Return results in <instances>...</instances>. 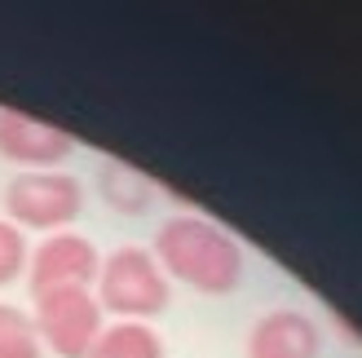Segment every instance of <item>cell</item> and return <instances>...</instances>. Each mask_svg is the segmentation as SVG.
<instances>
[{
  "label": "cell",
  "mask_w": 362,
  "mask_h": 358,
  "mask_svg": "<svg viewBox=\"0 0 362 358\" xmlns=\"http://www.w3.org/2000/svg\"><path fill=\"white\" fill-rule=\"evenodd\" d=\"M155 261L168 275V283H186L194 292L208 296H226L243 283L247 275V257L239 239L221 230L216 221L199 217V212H177L155 230Z\"/></svg>",
  "instance_id": "1"
},
{
  "label": "cell",
  "mask_w": 362,
  "mask_h": 358,
  "mask_svg": "<svg viewBox=\"0 0 362 358\" xmlns=\"http://www.w3.org/2000/svg\"><path fill=\"white\" fill-rule=\"evenodd\" d=\"M93 296H98L102 314H115V323H146V318L168 310L173 283H168L164 270H159L151 248L124 243L111 257H102Z\"/></svg>",
  "instance_id": "2"
},
{
  "label": "cell",
  "mask_w": 362,
  "mask_h": 358,
  "mask_svg": "<svg viewBox=\"0 0 362 358\" xmlns=\"http://www.w3.org/2000/svg\"><path fill=\"white\" fill-rule=\"evenodd\" d=\"M84 212V182L62 168L53 173H13L5 186V221L18 230H45V235H62Z\"/></svg>",
  "instance_id": "3"
},
{
  "label": "cell",
  "mask_w": 362,
  "mask_h": 358,
  "mask_svg": "<svg viewBox=\"0 0 362 358\" xmlns=\"http://www.w3.org/2000/svg\"><path fill=\"white\" fill-rule=\"evenodd\" d=\"M35 332L40 345L58 358H88L106 328V314L98 306L93 288H62V292H40L35 296Z\"/></svg>",
  "instance_id": "4"
},
{
  "label": "cell",
  "mask_w": 362,
  "mask_h": 358,
  "mask_svg": "<svg viewBox=\"0 0 362 358\" xmlns=\"http://www.w3.org/2000/svg\"><path fill=\"white\" fill-rule=\"evenodd\" d=\"M76 155V137L40 115L0 106V159H9L18 173H53Z\"/></svg>",
  "instance_id": "5"
},
{
  "label": "cell",
  "mask_w": 362,
  "mask_h": 358,
  "mask_svg": "<svg viewBox=\"0 0 362 358\" xmlns=\"http://www.w3.org/2000/svg\"><path fill=\"white\" fill-rule=\"evenodd\" d=\"M98 270H102V253L93 248V239L62 230V235H45L31 248L27 283H31V296L62 292V288H93Z\"/></svg>",
  "instance_id": "6"
},
{
  "label": "cell",
  "mask_w": 362,
  "mask_h": 358,
  "mask_svg": "<svg viewBox=\"0 0 362 358\" xmlns=\"http://www.w3.org/2000/svg\"><path fill=\"white\" fill-rule=\"evenodd\" d=\"M318 354H322V328L292 306L265 310L247 332V358H318Z\"/></svg>",
  "instance_id": "7"
},
{
  "label": "cell",
  "mask_w": 362,
  "mask_h": 358,
  "mask_svg": "<svg viewBox=\"0 0 362 358\" xmlns=\"http://www.w3.org/2000/svg\"><path fill=\"white\" fill-rule=\"evenodd\" d=\"M88 358H164V341L151 323H106Z\"/></svg>",
  "instance_id": "8"
},
{
  "label": "cell",
  "mask_w": 362,
  "mask_h": 358,
  "mask_svg": "<svg viewBox=\"0 0 362 358\" xmlns=\"http://www.w3.org/2000/svg\"><path fill=\"white\" fill-rule=\"evenodd\" d=\"M0 358H45L35 318L9 301H0Z\"/></svg>",
  "instance_id": "9"
},
{
  "label": "cell",
  "mask_w": 362,
  "mask_h": 358,
  "mask_svg": "<svg viewBox=\"0 0 362 358\" xmlns=\"http://www.w3.org/2000/svg\"><path fill=\"white\" fill-rule=\"evenodd\" d=\"M102 195L111 208H124V212H141L151 204V182L141 173H133L129 164H119V159H111V164L102 168Z\"/></svg>",
  "instance_id": "10"
},
{
  "label": "cell",
  "mask_w": 362,
  "mask_h": 358,
  "mask_svg": "<svg viewBox=\"0 0 362 358\" xmlns=\"http://www.w3.org/2000/svg\"><path fill=\"white\" fill-rule=\"evenodd\" d=\"M27 261H31L27 235H23L13 221L0 217V288H9L13 279H23V275H27Z\"/></svg>",
  "instance_id": "11"
}]
</instances>
